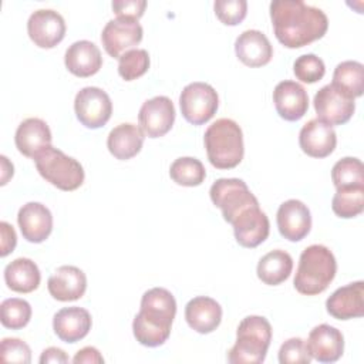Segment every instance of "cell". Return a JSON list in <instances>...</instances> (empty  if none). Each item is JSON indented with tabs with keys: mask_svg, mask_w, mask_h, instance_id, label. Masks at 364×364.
Returning a JSON list of instances; mask_svg holds the SVG:
<instances>
[{
	"mask_svg": "<svg viewBox=\"0 0 364 364\" xmlns=\"http://www.w3.org/2000/svg\"><path fill=\"white\" fill-rule=\"evenodd\" d=\"M171 179L181 186H199L206 176L203 164L192 156H182L175 159L169 168Z\"/></svg>",
	"mask_w": 364,
	"mask_h": 364,
	"instance_id": "obj_31",
	"label": "cell"
},
{
	"mask_svg": "<svg viewBox=\"0 0 364 364\" xmlns=\"http://www.w3.org/2000/svg\"><path fill=\"white\" fill-rule=\"evenodd\" d=\"M337 272V262L333 252L324 245L307 246L299 259L294 274V289L304 296L323 293L333 282Z\"/></svg>",
	"mask_w": 364,
	"mask_h": 364,
	"instance_id": "obj_3",
	"label": "cell"
},
{
	"mask_svg": "<svg viewBox=\"0 0 364 364\" xmlns=\"http://www.w3.org/2000/svg\"><path fill=\"white\" fill-rule=\"evenodd\" d=\"M331 181L336 189L364 186L363 162L353 156H346L337 161L331 169Z\"/></svg>",
	"mask_w": 364,
	"mask_h": 364,
	"instance_id": "obj_33",
	"label": "cell"
},
{
	"mask_svg": "<svg viewBox=\"0 0 364 364\" xmlns=\"http://www.w3.org/2000/svg\"><path fill=\"white\" fill-rule=\"evenodd\" d=\"M236 242L243 247H256L263 243L270 232V223L259 203L243 209L230 223Z\"/></svg>",
	"mask_w": 364,
	"mask_h": 364,
	"instance_id": "obj_14",
	"label": "cell"
},
{
	"mask_svg": "<svg viewBox=\"0 0 364 364\" xmlns=\"http://www.w3.org/2000/svg\"><path fill=\"white\" fill-rule=\"evenodd\" d=\"M276 220L280 235L290 242L304 239L311 229L310 210L307 205L299 199H289L283 202L277 209Z\"/></svg>",
	"mask_w": 364,
	"mask_h": 364,
	"instance_id": "obj_15",
	"label": "cell"
},
{
	"mask_svg": "<svg viewBox=\"0 0 364 364\" xmlns=\"http://www.w3.org/2000/svg\"><path fill=\"white\" fill-rule=\"evenodd\" d=\"M216 17L226 26H237L247 14L246 0H216L213 3Z\"/></svg>",
	"mask_w": 364,
	"mask_h": 364,
	"instance_id": "obj_37",
	"label": "cell"
},
{
	"mask_svg": "<svg viewBox=\"0 0 364 364\" xmlns=\"http://www.w3.org/2000/svg\"><path fill=\"white\" fill-rule=\"evenodd\" d=\"M330 316L337 320H351L364 316V282L358 280L338 287L326 301Z\"/></svg>",
	"mask_w": 364,
	"mask_h": 364,
	"instance_id": "obj_17",
	"label": "cell"
},
{
	"mask_svg": "<svg viewBox=\"0 0 364 364\" xmlns=\"http://www.w3.org/2000/svg\"><path fill=\"white\" fill-rule=\"evenodd\" d=\"M185 320L196 333L209 334L215 331L222 321V307L212 297H193L185 306Z\"/></svg>",
	"mask_w": 364,
	"mask_h": 364,
	"instance_id": "obj_24",
	"label": "cell"
},
{
	"mask_svg": "<svg viewBox=\"0 0 364 364\" xmlns=\"http://www.w3.org/2000/svg\"><path fill=\"white\" fill-rule=\"evenodd\" d=\"M27 33L37 47L53 48L61 43L65 36V21L55 10L40 9L28 17Z\"/></svg>",
	"mask_w": 364,
	"mask_h": 364,
	"instance_id": "obj_13",
	"label": "cell"
},
{
	"mask_svg": "<svg viewBox=\"0 0 364 364\" xmlns=\"http://www.w3.org/2000/svg\"><path fill=\"white\" fill-rule=\"evenodd\" d=\"M0 357L3 363L28 364L31 361V350L26 341L14 337H7L1 340Z\"/></svg>",
	"mask_w": 364,
	"mask_h": 364,
	"instance_id": "obj_39",
	"label": "cell"
},
{
	"mask_svg": "<svg viewBox=\"0 0 364 364\" xmlns=\"http://www.w3.org/2000/svg\"><path fill=\"white\" fill-rule=\"evenodd\" d=\"M272 341V326L262 316L245 317L236 330V343L228 351L232 364H260Z\"/></svg>",
	"mask_w": 364,
	"mask_h": 364,
	"instance_id": "obj_5",
	"label": "cell"
},
{
	"mask_svg": "<svg viewBox=\"0 0 364 364\" xmlns=\"http://www.w3.org/2000/svg\"><path fill=\"white\" fill-rule=\"evenodd\" d=\"M145 134L131 122H124L112 128L107 138V146L111 155L119 161L134 158L142 149Z\"/></svg>",
	"mask_w": 364,
	"mask_h": 364,
	"instance_id": "obj_27",
	"label": "cell"
},
{
	"mask_svg": "<svg viewBox=\"0 0 364 364\" xmlns=\"http://www.w3.org/2000/svg\"><path fill=\"white\" fill-rule=\"evenodd\" d=\"M179 107L183 118L193 124L208 122L218 111L219 97L215 88L206 82H191L179 95Z\"/></svg>",
	"mask_w": 364,
	"mask_h": 364,
	"instance_id": "obj_8",
	"label": "cell"
},
{
	"mask_svg": "<svg viewBox=\"0 0 364 364\" xmlns=\"http://www.w3.org/2000/svg\"><path fill=\"white\" fill-rule=\"evenodd\" d=\"M270 18L276 38L287 48L304 47L321 38L328 28L324 11L303 0H273Z\"/></svg>",
	"mask_w": 364,
	"mask_h": 364,
	"instance_id": "obj_1",
	"label": "cell"
},
{
	"mask_svg": "<svg viewBox=\"0 0 364 364\" xmlns=\"http://www.w3.org/2000/svg\"><path fill=\"white\" fill-rule=\"evenodd\" d=\"M17 222L23 237L30 243L44 242L53 230V215L40 202H27L23 205L18 210Z\"/></svg>",
	"mask_w": 364,
	"mask_h": 364,
	"instance_id": "obj_19",
	"label": "cell"
},
{
	"mask_svg": "<svg viewBox=\"0 0 364 364\" xmlns=\"http://www.w3.org/2000/svg\"><path fill=\"white\" fill-rule=\"evenodd\" d=\"M139 128L149 138H159L168 134L175 122V107L171 98L156 95L146 100L138 114Z\"/></svg>",
	"mask_w": 364,
	"mask_h": 364,
	"instance_id": "obj_12",
	"label": "cell"
},
{
	"mask_svg": "<svg viewBox=\"0 0 364 364\" xmlns=\"http://www.w3.org/2000/svg\"><path fill=\"white\" fill-rule=\"evenodd\" d=\"M299 144L301 151L309 156L326 158L336 149L337 135L331 125L318 118H313L301 127Z\"/></svg>",
	"mask_w": 364,
	"mask_h": 364,
	"instance_id": "obj_16",
	"label": "cell"
},
{
	"mask_svg": "<svg viewBox=\"0 0 364 364\" xmlns=\"http://www.w3.org/2000/svg\"><path fill=\"white\" fill-rule=\"evenodd\" d=\"M293 73L301 82L314 84L324 77L326 65L324 61L316 54H303L296 58L293 64Z\"/></svg>",
	"mask_w": 364,
	"mask_h": 364,
	"instance_id": "obj_36",
	"label": "cell"
},
{
	"mask_svg": "<svg viewBox=\"0 0 364 364\" xmlns=\"http://www.w3.org/2000/svg\"><path fill=\"white\" fill-rule=\"evenodd\" d=\"M47 289L58 301H74L84 296L87 290V276L75 266H60L48 277Z\"/></svg>",
	"mask_w": 364,
	"mask_h": 364,
	"instance_id": "obj_21",
	"label": "cell"
},
{
	"mask_svg": "<svg viewBox=\"0 0 364 364\" xmlns=\"http://www.w3.org/2000/svg\"><path fill=\"white\" fill-rule=\"evenodd\" d=\"M111 7L117 17L132 18L138 21V18L144 16L146 1L145 0H114Z\"/></svg>",
	"mask_w": 364,
	"mask_h": 364,
	"instance_id": "obj_40",
	"label": "cell"
},
{
	"mask_svg": "<svg viewBox=\"0 0 364 364\" xmlns=\"http://www.w3.org/2000/svg\"><path fill=\"white\" fill-rule=\"evenodd\" d=\"M209 195L213 205L222 210L223 219L228 223H232L243 209L259 203L246 182L237 178L216 179L210 186Z\"/></svg>",
	"mask_w": 364,
	"mask_h": 364,
	"instance_id": "obj_7",
	"label": "cell"
},
{
	"mask_svg": "<svg viewBox=\"0 0 364 364\" xmlns=\"http://www.w3.org/2000/svg\"><path fill=\"white\" fill-rule=\"evenodd\" d=\"M64 64L75 77H91L97 74L102 65L101 51L88 40L75 41L65 50Z\"/></svg>",
	"mask_w": 364,
	"mask_h": 364,
	"instance_id": "obj_25",
	"label": "cell"
},
{
	"mask_svg": "<svg viewBox=\"0 0 364 364\" xmlns=\"http://www.w3.org/2000/svg\"><path fill=\"white\" fill-rule=\"evenodd\" d=\"M236 57L247 67H263L273 57V47L264 33L245 30L235 41Z\"/></svg>",
	"mask_w": 364,
	"mask_h": 364,
	"instance_id": "obj_23",
	"label": "cell"
},
{
	"mask_svg": "<svg viewBox=\"0 0 364 364\" xmlns=\"http://www.w3.org/2000/svg\"><path fill=\"white\" fill-rule=\"evenodd\" d=\"M149 54L144 48H134L118 58V74L125 81L142 77L149 68Z\"/></svg>",
	"mask_w": 364,
	"mask_h": 364,
	"instance_id": "obj_35",
	"label": "cell"
},
{
	"mask_svg": "<svg viewBox=\"0 0 364 364\" xmlns=\"http://www.w3.org/2000/svg\"><path fill=\"white\" fill-rule=\"evenodd\" d=\"M311 358L318 363H334L344 351V337L341 331L330 324L316 326L306 343Z\"/></svg>",
	"mask_w": 364,
	"mask_h": 364,
	"instance_id": "obj_20",
	"label": "cell"
},
{
	"mask_svg": "<svg viewBox=\"0 0 364 364\" xmlns=\"http://www.w3.org/2000/svg\"><path fill=\"white\" fill-rule=\"evenodd\" d=\"M0 235H1V250L0 256L6 257L9 253H11L17 243V236L13 229V226L7 222H0Z\"/></svg>",
	"mask_w": 364,
	"mask_h": 364,
	"instance_id": "obj_41",
	"label": "cell"
},
{
	"mask_svg": "<svg viewBox=\"0 0 364 364\" xmlns=\"http://www.w3.org/2000/svg\"><path fill=\"white\" fill-rule=\"evenodd\" d=\"M293 270L291 256L280 249L266 253L257 263V277L267 286H279L289 279Z\"/></svg>",
	"mask_w": 364,
	"mask_h": 364,
	"instance_id": "obj_29",
	"label": "cell"
},
{
	"mask_svg": "<svg viewBox=\"0 0 364 364\" xmlns=\"http://www.w3.org/2000/svg\"><path fill=\"white\" fill-rule=\"evenodd\" d=\"M33 159L38 173L61 191H75L84 182L82 165L51 145L40 151Z\"/></svg>",
	"mask_w": 364,
	"mask_h": 364,
	"instance_id": "obj_6",
	"label": "cell"
},
{
	"mask_svg": "<svg viewBox=\"0 0 364 364\" xmlns=\"http://www.w3.org/2000/svg\"><path fill=\"white\" fill-rule=\"evenodd\" d=\"M331 85L350 98L361 97L364 91V65L353 60L337 64Z\"/></svg>",
	"mask_w": 364,
	"mask_h": 364,
	"instance_id": "obj_30",
	"label": "cell"
},
{
	"mask_svg": "<svg viewBox=\"0 0 364 364\" xmlns=\"http://www.w3.org/2000/svg\"><path fill=\"white\" fill-rule=\"evenodd\" d=\"M331 209L343 219L358 216L364 210V186L337 189L331 200Z\"/></svg>",
	"mask_w": 364,
	"mask_h": 364,
	"instance_id": "obj_32",
	"label": "cell"
},
{
	"mask_svg": "<svg viewBox=\"0 0 364 364\" xmlns=\"http://www.w3.org/2000/svg\"><path fill=\"white\" fill-rule=\"evenodd\" d=\"M74 111L77 119L85 128L97 129L109 121L112 102L104 90L98 87H84L75 95Z\"/></svg>",
	"mask_w": 364,
	"mask_h": 364,
	"instance_id": "obj_9",
	"label": "cell"
},
{
	"mask_svg": "<svg viewBox=\"0 0 364 364\" xmlns=\"http://www.w3.org/2000/svg\"><path fill=\"white\" fill-rule=\"evenodd\" d=\"M317 118L328 125H343L355 111L354 98L347 97L331 84L321 87L313 100Z\"/></svg>",
	"mask_w": 364,
	"mask_h": 364,
	"instance_id": "obj_11",
	"label": "cell"
},
{
	"mask_svg": "<svg viewBox=\"0 0 364 364\" xmlns=\"http://www.w3.org/2000/svg\"><path fill=\"white\" fill-rule=\"evenodd\" d=\"M0 159H1V169H3V172H1V185H6L7 183V181H9V178H11L13 176V164H10L9 161H7V158L4 156V155H1L0 156Z\"/></svg>",
	"mask_w": 364,
	"mask_h": 364,
	"instance_id": "obj_44",
	"label": "cell"
},
{
	"mask_svg": "<svg viewBox=\"0 0 364 364\" xmlns=\"http://www.w3.org/2000/svg\"><path fill=\"white\" fill-rule=\"evenodd\" d=\"M91 314L82 307H64L53 317V328L57 337L65 343L82 340L91 330Z\"/></svg>",
	"mask_w": 364,
	"mask_h": 364,
	"instance_id": "obj_22",
	"label": "cell"
},
{
	"mask_svg": "<svg viewBox=\"0 0 364 364\" xmlns=\"http://www.w3.org/2000/svg\"><path fill=\"white\" fill-rule=\"evenodd\" d=\"M73 363H75V364H102L104 357L95 347L88 346L75 353Z\"/></svg>",
	"mask_w": 364,
	"mask_h": 364,
	"instance_id": "obj_42",
	"label": "cell"
},
{
	"mask_svg": "<svg viewBox=\"0 0 364 364\" xmlns=\"http://www.w3.org/2000/svg\"><path fill=\"white\" fill-rule=\"evenodd\" d=\"M311 355L306 346V341L300 337H291L286 340L279 350L280 364H309Z\"/></svg>",
	"mask_w": 364,
	"mask_h": 364,
	"instance_id": "obj_38",
	"label": "cell"
},
{
	"mask_svg": "<svg viewBox=\"0 0 364 364\" xmlns=\"http://www.w3.org/2000/svg\"><path fill=\"white\" fill-rule=\"evenodd\" d=\"M176 314V300L164 287L146 290L141 299L139 313L134 317L132 331L136 341L145 347L162 346L171 334Z\"/></svg>",
	"mask_w": 364,
	"mask_h": 364,
	"instance_id": "obj_2",
	"label": "cell"
},
{
	"mask_svg": "<svg viewBox=\"0 0 364 364\" xmlns=\"http://www.w3.org/2000/svg\"><path fill=\"white\" fill-rule=\"evenodd\" d=\"M14 142L20 154L27 158H34L40 151L51 145V131L46 121L27 118L17 127Z\"/></svg>",
	"mask_w": 364,
	"mask_h": 364,
	"instance_id": "obj_26",
	"label": "cell"
},
{
	"mask_svg": "<svg viewBox=\"0 0 364 364\" xmlns=\"http://www.w3.org/2000/svg\"><path fill=\"white\" fill-rule=\"evenodd\" d=\"M203 144L209 162L218 169H232L243 159V132L239 124L230 118H219L212 122L205 131Z\"/></svg>",
	"mask_w": 364,
	"mask_h": 364,
	"instance_id": "obj_4",
	"label": "cell"
},
{
	"mask_svg": "<svg viewBox=\"0 0 364 364\" xmlns=\"http://www.w3.org/2000/svg\"><path fill=\"white\" fill-rule=\"evenodd\" d=\"M4 282L17 293H31L41 282L38 266L28 257H17L4 269Z\"/></svg>",
	"mask_w": 364,
	"mask_h": 364,
	"instance_id": "obj_28",
	"label": "cell"
},
{
	"mask_svg": "<svg viewBox=\"0 0 364 364\" xmlns=\"http://www.w3.org/2000/svg\"><path fill=\"white\" fill-rule=\"evenodd\" d=\"M31 318V306L24 299L11 297L0 304V320L6 328L20 330L28 324Z\"/></svg>",
	"mask_w": 364,
	"mask_h": 364,
	"instance_id": "obj_34",
	"label": "cell"
},
{
	"mask_svg": "<svg viewBox=\"0 0 364 364\" xmlns=\"http://www.w3.org/2000/svg\"><path fill=\"white\" fill-rule=\"evenodd\" d=\"M273 102L277 114L286 121H299L309 109L307 91L291 80L280 81L274 87Z\"/></svg>",
	"mask_w": 364,
	"mask_h": 364,
	"instance_id": "obj_18",
	"label": "cell"
},
{
	"mask_svg": "<svg viewBox=\"0 0 364 364\" xmlns=\"http://www.w3.org/2000/svg\"><path fill=\"white\" fill-rule=\"evenodd\" d=\"M68 361H70V358L65 354V351L58 348V347H48L40 355V363L41 364H47V363H68Z\"/></svg>",
	"mask_w": 364,
	"mask_h": 364,
	"instance_id": "obj_43",
	"label": "cell"
},
{
	"mask_svg": "<svg viewBox=\"0 0 364 364\" xmlns=\"http://www.w3.org/2000/svg\"><path fill=\"white\" fill-rule=\"evenodd\" d=\"M142 36V26L136 20L117 17L102 28L101 43L111 57L119 58L124 53L134 50L141 43Z\"/></svg>",
	"mask_w": 364,
	"mask_h": 364,
	"instance_id": "obj_10",
	"label": "cell"
}]
</instances>
